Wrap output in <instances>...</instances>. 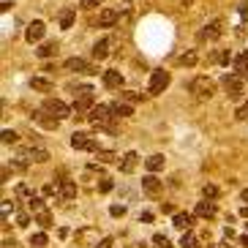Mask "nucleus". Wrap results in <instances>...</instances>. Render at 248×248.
<instances>
[{
    "label": "nucleus",
    "mask_w": 248,
    "mask_h": 248,
    "mask_svg": "<svg viewBox=\"0 0 248 248\" xmlns=\"http://www.w3.org/2000/svg\"><path fill=\"white\" fill-rule=\"evenodd\" d=\"M243 199H246V202H248V191H243Z\"/></svg>",
    "instance_id": "obj_49"
},
{
    "label": "nucleus",
    "mask_w": 248,
    "mask_h": 248,
    "mask_svg": "<svg viewBox=\"0 0 248 248\" xmlns=\"http://www.w3.org/2000/svg\"><path fill=\"white\" fill-rule=\"evenodd\" d=\"M202 197L204 199H216L218 197V188H216L213 183H207V186H202Z\"/></svg>",
    "instance_id": "obj_31"
},
{
    "label": "nucleus",
    "mask_w": 248,
    "mask_h": 248,
    "mask_svg": "<svg viewBox=\"0 0 248 248\" xmlns=\"http://www.w3.org/2000/svg\"><path fill=\"white\" fill-rule=\"evenodd\" d=\"M120 95H123V98H125V101H142V95H139V93H131V90H125V93H120Z\"/></svg>",
    "instance_id": "obj_40"
},
{
    "label": "nucleus",
    "mask_w": 248,
    "mask_h": 248,
    "mask_svg": "<svg viewBox=\"0 0 248 248\" xmlns=\"http://www.w3.org/2000/svg\"><path fill=\"white\" fill-rule=\"evenodd\" d=\"M161 188H164V183H161L158 177L153 175V172L142 177V191H145L147 197H158V194H161Z\"/></svg>",
    "instance_id": "obj_11"
},
{
    "label": "nucleus",
    "mask_w": 248,
    "mask_h": 248,
    "mask_svg": "<svg viewBox=\"0 0 248 248\" xmlns=\"http://www.w3.org/2000/svg\"><path fill=\"white\" fill-rule=\"evenodd\" d=\"M16 194H19V197H33V191H30L25 183H22V186H16Z\"/></svg>",
    "instance_id": "obj_41"
},
{
    "label": "nucleus",
    "mask_w": 248,
    "mask_h": 248,
    "mask_svg": "<svg viewBox=\"0 0 248 248\" xmlns=\"http://www.w3.org/2000/svg\"><path fill=\"white\" fill-rule=\"evenodd\" d=\"M101 82H104V88H109V90H120V88H123V74L115 71V68H107V71L101 74Z\"/></svg>",
    "instance_id": "obj_10"
},
{
    "label": "nucleus",
    "mask_w": 248,
    "mask_h": 248,
    "mask_svg": "<svg viewBox=\"0 0 248 248\" xmlns=\"http://www.w3.org/2000/svg\"><path fill=\"white\" fill-rule=\"evenodd\" d=\"M234 71H237V74H246L248 71V52H240V55L234 58Z\"/></svg>",
    "instance_id": "obj_27"
},
{
    "label": "nucleus",
    "mask_w": 248,
    "mask_h": 248,
    "mask_svg": "<svg viewBox=\"0 0 248 248\" xmlns=\"http://www.w3.org/2000/svg\"><path fill=\"white\" fill-rule=\"evenodd\" d=\"M180 246H183V248H199V240H197V237H194L191 232H183Z\"/></svg>",
    "instance_id": "obj_28"
},
{
    "label": "nucleus",
    "mask_w": 248,
    "mask_h": 248,
    "mask_svg": "<svg viewBox=\"0 0 248 248\" xmlns=\"http://www.w3.org/2000/svg\"><path fill=\"white\" fill-rule=\"evenodd\" d=\"M191 3H194V0H183V6H191Z\"/></svg>",
    "instance_id": "obj_48"
},
{
    "label": "nucleus",
    "mask_w": 248,
    "mask_h": 248,
    "mask_svg": "<svg viewBox=\"0 0 248 248\" xmlns=\"http://www.w3.org/2000/svg\"><path fill=\"white\" fill-rule=\"evenodd\" d=\"M63 68H66V71H79V74H98V68L90 66L85 58H68L66 63H63Z\"/></svg>",
    "instance_id": "obj_9"
},
{
    "label": "nucleus",
    "mask_w": 248,
    "mask_h": 248,
    "mask_svg": "<svg viewBox=\"0 0 248 248\" xmlns=\"http://www.w3.org/2000/svg\"><path fill=\"white\" fill-rule=\"evenodd\" d=\"M109 46H112V38H98L93 44V58L95 60H107L109 58Z\"/></svg>",
    "instance_id": "obj_18"
},
{
    "label": "nucleus",
    "mask_w": 248,
    "mask_h": 248,
    "mask_svg": "<svg viewBox=\"0 0 248 248\" xmlns=\"http://www.w3.org/2000/svg\"><path fill=\"white\" fill-rule=\"evenodd\" d=\"M112 188H115V183H112L109 177H101V183H98V191H101V194H109Z\"/></svg>",
    "instance_id": "obj_35"
},
{
    "label": "nucleus",
    "mask_w": 248,
    "mask_h": 248,
    "mask_svg": "<svg viewBox=\"0 0 248 248\" xmlns=\"http://www.w3.org/2000/svg\"><path fill=\"white\" fill-rule=\"evenodd\" d=\"M197 216H202V218H213V216H216V204L210 202V199H204V202H199L197 204Z\"/></svg>",
    "instance_id": "obj_22"
},
{
    "label": "nucleus",
    "mask_w": 248,
    "mask_h": 248,
    "mask_svg": "<svg viewBox=\"0 0 248 248\" xmlns=\"http://www.w3.org/2000/svg\"><path fill=\"white\" fill-rule=\"evenodd\" d=\"M30 210L41 213V210H44V199H41V197H30Z\"/></svg>",
    "instance_id": "obj_34"
},
{
    "label": "nucleus",
    "mask_w": 248,
    "mask_h": 248,
    "mask_svg": "<svg viewBox=\"0 0 248 248\" xmlns=\"http://www.w3.org/2000/svg\"><path fill=\"white\" fill-rule=\"evenodd\" d=\"M240 246H248V234H243V237H240Z\"/></svg>",
    "instance_id": "obj_46"
},
{
    "label": "nucleus",
    "mask_w": 248,
    "mask_h": 248,
    "mask_svg": "<svg viewBox=\"0 0 248 248\" xmlns=\"http://www.w3.org/2000/svg\"><path fill=\"white\" fill-rule=\"evenodd\" d=\"M109 213L115 216V218H120V216H125V204H112Z\"/></svg>",
    "instance_id": "obj_39"
},
{
    "label": "nucleus",
    "mask_w": 248,
    "mask_h": 248,
    "mask_svg": "<svg viewBox=\"0 0 248 248\" xmlns=\"http://www.w3.org/2000/svg\"><path fill=\"white\" fill-rule=\"evenodd\" d=\"M246 229H248V224H246Z\"/></svg>",
    "instance_id": "obj_52"
},
{
    "label": "nucleus",
    "mask_w": 248,
    "mask_h": 248,
    "mask_svg": "<svg viewBox=\"0 0 248 248\" xmlns=\"http://www.w3.org/2000/svg\"><path fill=\"white\" fill-rule=\"evenodd\" d=\"M117 155L112 153V150H98V164H112Z\"/></svg>",
    "instance_id": "obj_32"
},
{
    "label": "nucleus",
    "mask_w": 248,
    "mask_h": 248,
    "mask_svg": "<svg viewBox=\"0 0 248 248\" xmlns=\"http://www.w3.org/2000/svg\"><path fill=\"white\" fill-rule=\"evenodd\" d=\"M224 36V22L221 19H213V22H207L202 30H199V41H218V38Z\"/></svg>",
    "instance_id": "obj_8"
},
{
    "label": "nucleus",
    "mask_w": 248,
    "mask_h": 248,
    "mask_svg": "<svg viewBox=\"0 0 248 248\" xmlns=\"http://www.w3.org/2000/svg\"><path fill=\"white\" fill-rule=\"evenodd\" d=\"M44 36H46V25H44V22H38V19H36V22H30L28 30H25V38H28L30 44H38V41H41Z\"/></svg>",
    "instance_id": "obj_12"
},
{
    "label": "nucleus",
    "mask_w": 248,
    "mask_h": 248,
    "mask_svg": "<svg viewBox=\"0 0 248 248\" xmlns=\"http://www.w3.org/2000/svg\"><path fill=\"white\" fill-rule=\"evenodd\" d=\"M71 147L74 150H90V153H98V145L88 131H74L71 134Z\"/></svg>",
    "instance_id": "obj_7"
},
{
    "label": "nucleus",
    "mask_w": 248,
    "mask_h": 248,
    "mask_svg": "<svg viewBox=\"0 0 248 248\" xmlns=\"http://www.w3.org/2000/svg\"><path fill=\"white\" fill-rule=\"evenodd\" d=\"M112 115L115 117H131L134 115V107H131V101H115L112 104Z\"/></svg>",
    "instance_id": "obj_20"
},
{
    "label": "nucleus",
    "mask_w": 248,
    "mask_h": 248,
    "mask_svg": "<svg viewBox=\"0 0 248 248\" xmlns=\"http://www.w3.org/2000/svg\"><path fill=\"white\" fill-rule=\"evenodd\" d=\"M153 243H155L158 248H172V246H169V237H167V234H155Z\"/></svg>",
    "instance_id": "obj_37"
},
{
    "label": "nucleus",
    "mask_w": 248,
    "mask_h": 248,
    "mask_svg": "<svg viewBox=\"0 0 248 248\" xmlns=\"http://www.w3.org/2000/svg\"><path fill=\"white\" fill-rule=\"evenodd\" d=\"M55 52H58V44H55V41H46V44H41L36 49V55L41 60H46V58H55Z\"/></svg>",
    "instance_id": "obj_23"
},
{
    "label": "nucleus",
    "mask_w": 248,
    "mask_h": 248,
    "mask_svg": "<svg viewBox=\"0 0 248 248\" xmlns=\"http://www.w3.org/2000/svg\"><path fill=\"white\" fill-rule=\"evenodd\" d=\"M197 52H194V49H188V52H183V55H180V58H177V66H180V68H194V66H197Z\"/></svg>",
    "instance_id": "obj_21"
},
{
    "label": "nucleus",
    "mask_w": 248,
    "mask_h": 248,
    "mask_svg": "<svg viewBox=\"0 0 248 248\" xmlns=\"http://www.w3.org/2000/svg\"><path fill=\"white\" fill-rule=\"evenodd\" d=\"M19 153H22L30 164H33V161H36V164L49 161V150H44V147H33V145H30V147H25V150H19Z\"/></svg>",
    "instance_id": "obj_13"
},
{
    "label": "nucleus",
    "mask_w": 248,
    "mask_h": 248,
    "mask_svg": "<svg viewBox=\"0 0 248 248\" xmlns=\"http://www.w3.org/2000/svg\"><path fill=\"white\" fill-rule=\"evenodd\" d=\"M243 77H246V82H248V71H246V74H243Z\"/></svg>",
    "instance_id": "obj_50"
},
{
    "label": "nucleus",
    "mask_w": 248,
    "mask_h": 248,
    "mask_svg": "<svg viewBox=\"0 0 248 248\" xmlns=\"http://www.w3.org/2000/svg\"><path fill=\"white\" fill-rule=\"evenodd\" d=\"M169 82H172L169 71H164V68H155V71L150 74V85H147V93H150V95H161L164 90L169 88Z\"/></svg>",
    "instance_id": "obj_4"
},
{
    "label": "nucleus",
    "mask_w": 248,
    "mask_h": 248,
    "mask_svg": "<svg viewBox=\"0 0 248 248\" xmlns=\"http://www.w3.org/2000/svg\"><path fill=\"white\" fill-rule=\"evenodd\" d=\"M33 120H36L38 125H44V128H49V131H55L58 128V117H52L49 112H44V109H38V112H33Z\"/></svg>",
    "instance_id": "obj_17"
},
{
    "label": "nucleus",
    "mask_w": 248,
    "mask_h": 248,
    "mask_svg": "<svg viewBox=\"0 0 248 248\" xmlns=\"http://www.w3.org/2000/svg\"><path fill=\"white\" fill-rule=\"evenodd\" d=\"M58 197L63 199V202H71V199L77 197V183L74 180H60L58 183Z\"/></svg>",
    "instance_id": "obj_16"
},
{
    "label": "nucleus",
    "mask_w": 248,
    "mask_h": 248,
    "mask_svg": "<svg viewBox=\"0 0 248 248\" xmlns=\"http://www.w3.org/2000/svg\"><path fill=\"white\" fill-rule=\"evenodd\" d=\"M137 164H139V155L134 153V150H128V153L120 155V161H117V167H120V172H123V175H131L134 169H137Z\"/></svg>",
    "instance_id": "obj_14"
},
{
    "label": "nucleus",
    "mask_w": 248,
    "mask_h": 248,
    "mask_svg": "<svg viewBox=\"0 0 248 248\" xmlns=\"http://www.w3.org/2000/svg\"><path fill=\"white\" fill-rule=\"evenodd\" d=\"M191 224H194V216H191V213H175V216H172V226H177L183 232H188Z\"/></svg>",
    "instance_id": "obj_19"
},
{
    "label": "nucleus",
    "mask_w": 248,
    "mask_h": 248,
    "mask_svg": "<svg viewBox=\"0 0 248 248\" xmlns=\"http://www.w3.org/2000/svg\"><path fill=\"white\" fill-rule=\"evenodd\" d=\"M117 19H120V11L117 8H104L101 14H98V28H112V25H117Z\"/></svg>",
    "instance_id": "obj_15"
},
{
    "label": "nucleus",
    "mask_w": 248,
    "mask_h": 248,
    "mask_svg": "<svg viewBox=\"0 0 248 248\" xmlns=\"http://www.w3.org/2000/svg\"><path fill=\"white\" fill-rule=\"evenodd\" d=\"M237 120H248V101L243 104L240 109H237Z\"/></svg>",
    "instance_id": "obj_42"
},
{
    "label": "nucleus",
    "mask_w": 248,
    "mask_h": 248,
    "mask_svg": "<svg viewBox=\"0 0 248 248\" xmlns=\"http://www.w3.org/2000/svg\"><path fill=\"white\" fill-rule=\"evenodd\" d=\"M30 88H33V90H41V93H49V90H52V82L44 79V77H33V79H30Z\"/></svg>",
    "instance_id": "obj_26"
},
{
    "label": "nucleus",
    "mask_w": 248,
    "mask_h": 248,
    "mask_svg": "<svg viewBox=\"0 0 248 248\" xmlns=\"http://www.w3.org/2000/svg\"><path fill=\"white\" fill-rule=\"evenodd\" d=\"M123 3H131V0H123Z\"/></svg>",
    "instance_id": "obj_51"
},
{
    "label": "nucleus",
    "mask_w": 248,
    "mask_h": 248,
    "mask_svg": "<svg viewBox=\"0 0 248 248\" xmlns=\"http://www.w3.org/2000/svg\"><path fill=\"white\" fill-rule=\"evenodd\" d=\"M41 109L49 112L52 117H58V120H66V117H71L74 107H68L66 101H60V98H46L44 104H41Z\"/></svg>",
    "instance_id": "obj_5"
},
{
    "label": "nucleus",
    "mask_w": 248,
    "mask_h": 248,
    "mask_svg": "<svg viewBox=\"0 0 248 248\" xmlns=\"http://www.w3.org/2000/svg\"><path fill=\"white\" fill-rule=\"evenodd\" d=\"M11 210H14V204H11V202H3V221L8 218V213H11Z\"/></svg>",
    "instance_id": "obj_43"
},
{
    "label": "nucleus",
    "mask_w": 248,
    "mask_h": 248,
    "mask_svg": "<svg viewBox=\"0 0 248 248\" xmlns=\"http://www.w3.org/2000/svg\"><path fill=\"white\" fill-rule=\"evenodd\" d=\"M104 0H79V8L82 11H93V8H98Z\"/></svg>",
    "instance_id": "obj_33"
},
{
    "label": "nucleus",
    "mask_w": 248,
    "mask_h": 248,
    "mask_svg": "<svg viewBox=\"0 0 248 248\" xmlns=\"http://www.w3.org/2000/svg\"><path fill=\"white\" fill-rule=\"evenodd\" d=\"M95 248H112V237H104V240H98V246Z\"/></svg>",
    "instance_id": "obj_44"
},
{
    "label": "nucleus",
    "mask_w": 248,
    "mask_h": 248,
    "mask_svg": "<svg viewBox=\"0 0 248 248\" xmlns=\"http://www.w3.org/2000/svg\"><path fill=\"white\" fill-rule=\"evenodd\" d=\"M243 79H246L243 74H226L224 79H221V82H224L226 95H229L232 101H240V98H243V93H246V85H243Z\"/></svg>",
    "instance_id": "obj_2"
},
{
    "label": "nucleus",
    "mask_w": 248,
    "mask_h": 248,
    "mask_svg": "<svg viewBox=\"0 0 248 248\" xmlns=\"http://www.w3.org/2000/svg\"><path fill=\"white\" fill-rule=\"evenodd\" d=\"M36 218H38V224L44 226V229H46V226H52V216H49V213H46V210H41V213H38V216H36Z\"/></svg>",
    "instance_id": "obj_36"
},
{
    "label": "nucleus",
    "mask_w": 248,
    "mask_h": 248,
    "mask_svg": "<svg viewBox=\"0 0 248 248\" xmlns=\"http://www.w3.org/2000/svg\"><path fill=\"white\" fill-rule=\"evenodd\" d=\"M145 167H147V172H158V169H164V155L155 153V155H150V158H145Z\"/></svg>",
    "instance_id": "obj_24"
},
{
    "label": "nucleus",
    "mask_w": 248,
    "mask_h": 248,
    "mask_svg": "<svg viewBox=\"0 0 248 248\" xmlns=\"http://www.w3.org/2000/svg\"><path fill=\"white\" fill-rule=\"evenodd\" d=\"M85 117H88L95 128H98V125H104V123H112V117H115V115H112V104H95V107Z\"/></svg>",
    "instance_id": "obj_6"
},
{
    "label": "nucleus",
    "mask_w": 248,
    "mask_h": 248,
    "mask_svg": "<svg viewBox=\"0 0 248 248\" xmlns=\"http://www.w3.org/2000/svg\"><path fill=\"white\" fill-rule=\"evenodd\" d=\"M224 248H229V246H224Z\"/></svg>",
    "instance_id": "obj_53"
},
{
    "label": "nucleus",
    "mask_w": 248,
    "mask_h": 248,
    "mask_svg": "<svg viewBox=\"0 0 248 248\" xmlns=\"http://www.w3.org/2000/svg\"><path fill=\"white\" fill-rule=\"evenodd\" d=\"M188 90L197 98H210L213 93H216V82L210 79V77H194V79L188 82Z\"/></svg>",
    "instance_id": "obj_3"
},
{
    "label": "nucleus",
    "mask_w": 248,
    "mask_h": 248,
    "mask_svg": "<svg viewBox=\"0 0 248 248\" xmlns=\"http://www.w3.org/2000/svg\"><path fill=\"white\" fill-rule=\"evenodd\" d=\"M139 221H145V224H150V221H153V216H150V213H139Z\"/></svg>",
    "instance_id": "obj_45"
},
{
    "label": "nucleus",
    "mask_w": 248,
    "mask_h": 248,
    "mask_svg": "<svg viewBox=\"0 0 248 248\" xmlns=\"http://www.w3.org/2000/svg\"><path fill=\"white\" fill-rule=\"evenodd\" d=\"M210 60H213V63H229V52H226V49L224 52H216Z\"/></svg>",
    "instance_id": "obj_38"
},
{
    "label": "nucleus",
    "mask_w": 248,
    "mask_h": 248,
    "mask_svg": "<svg viewBox=\"0 0 248 248\" xmlns=\"http://www.w3.org/2000/svg\"><path fill=\"white\" fill-rule=\"evenodd\" d=\"M0 139H3V145H14V142H19V134H16V131H11V128H3Z\"/></svg>",
    "instance_id": "obj_29"
},
{
    "label": "nucleus",
    "mask_w": 248,
    "mask_h": 248,
    "mask_svg": "<svg viewBox=\"0 0 248 248\" xmlns=\"http://www.w3.org/2000/svg\"><path fill=\"white\" fill-rule=\"evenodd\" d=\"M74 112L77 115H85V112H90L95 107V93H93V88H79L77 93H74Z\"/></svg>",
    "instance_id": "obj_1"
},
{
    "label": "nucleus",
    "mask_w": 248,
    "mask_h": 248,
    "mask_svg": "<svg viewBox=\"0 0 248 248\" xmlns=\"http://www.w3.org/2000/svg\"><path fill=\"white\" fill-rule=\"evenodd\" d=\"M74 16H77V11H74V8H63V11H60V28L68 30L74 25Z\"/></svg>",
    "instance_id": "obj_25"
},
{
    "label": "nucleus",
    "mask_w": 248,
    "mask_h": 248,
    "mask_svg": "<svg viewBox=\"0 0 248 248\" xmlns=\"http://www.w3.org/2000/svg\"><path fill=\"white\" fill-rule=\"evenodd\" d=\"M30 246H36V248H46V234H44V232H36L33 237H30Z\"/></svg>",
    "instance_id": "obj_30"
},
{
    "label": "nucleus",
    "mask_w": 248,
    "mask_h": 248,
    "mask_svg": "<svg viewBox=\"0 0 248 248\" xmlns=\"http://www.w3.org/2000/svg\"><path fill=\"white\" fill-rule=\"evenodd\" d=\"M240 216H243V218H248V207H243V210H240Z\"/></svg>",
    "instance_id": "obj_47"
}]
</instances>
